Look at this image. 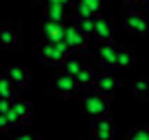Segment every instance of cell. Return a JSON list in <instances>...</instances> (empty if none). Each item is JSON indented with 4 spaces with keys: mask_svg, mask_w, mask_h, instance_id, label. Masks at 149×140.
Returning a JSON list of instances; mask_svg holds the SVG:
<instances>
[{
    "mask_svg": "<svg viewBox=\"0 0 149 140\" xmlns=\"http://www.w3.org/2000/svg\"><path fill=\"white\" fill-rule=\"evenodd\" d=\"M125 5H132V7H140V5H145V0H125Z\"/></svg>",
    "mask_w": 149,
    "mask_h": 140,
    "instance_id": "cell-26",
    "label": "cell"
},
{
    "mask_svg": "<svg viewBox=\"0 0 149 140\" xmlns=\"http://www.w3.org/2000/svg\"><path fill=\"white\" fill-rule=\"evenodd\" d=\"M53 88H55V92L59 94L61 98H72L79 94V83H77V79H74V75H66V72H61L59 75H55V79H53Z\"/></svg>",
    "mask_w": 149,
    "mask_h": 140,
    "instance_id": "cell-3",
    "label": "cell"
},
{
    "mask_svg": "<svg viewBox=\"0 0 149 140\" xmlns=\"http://www.w3.org/2000/svg\"><path fill=\"white\" fill-rule=\"evenodd\" d=\"M15 92H18V88H15L13 83H11V79L7 75H0V96H7V98H15Z\"/></svg>",
    "mask_w": 149,
    "mask_h": 140,
    "instance_id": "cell-19",
    "label": "cell"
},
{
    "mask_svg": "<svg viewBox=\"0 0 149 140\" xmlns=\"http://www.w3.org/2000/svg\"><path fill=\"white\" fill-rule=\"evenodd\" d=\"M97 75L99 72H94L90 66H84V68L74 75V79H77V83H79V88L81 90H86V88H92L94 85V81H97Z\"/></svg>",
    "mask_w": 149,
    "mask_h": 140,
    "instance_id": "cell-16",
    "label": "cell"
},
{
    "mask_svg": "<svg viewBox=\"0 0 149 140\" xmlns=\"http://www.w3.org/2000/svg\"><path fill=\"white\" fill-rule=\"evenodd\" d=\"M64 42L68 44V48L72 53H77V51H86L88 48L90 37L77 24H64Z\"/></svg>",
    "mask_w": 149,
    "mask_h": 140,
    "instance_id": "cell-4",
    "label": "cell"
},
{
    "mask_svg": "<svg viewBox=\"0 0 149 140\" xmlns=\"http://www.w3.org/2000/svg\"><path fill=\"white\" fill-rule=\"evenodd\" d=\"M94 18H97V15H88V18H79V22H77V26H79L88 37H92V33H94Z\"/></svg>",
    "mask_w": 149,
    "mask_h": 140,
    "instance_id": "cell-20",
    "label": "cell"
},
{
    "mask_svg": "<svg viewBox=\"0 0 149 140\" xmlns=\"http://www.w3.org/2000/svg\"><path fill=\"white\" fill-rule=\"evenodd\" d=\"M92 136L99 140H110L114 138V121L110 116H99L92 121Z\"/></svg>",
    "mask_w": 149,
    "mask_h": 140,
    "instance_id": "cell-7",
    "label": "cell"
},
{
    "mask_svg": "<svg viewBox=\"0 0 149 140\" xmlns=\"http://www.w3.org/2000/svg\"><path fill=\"white\" fill-rule=\"evenodd\" d=\"M116 53H118V46L114 42H99V48H97V64L105 70H112L116 68Z\"/></svg>",
    "mask_w": 149,
    "mask_h": 140,
    "instance_id": "cell-5",
    "label": "cell"
},
{
    "mask_svg": "<svg viewBox=\"0 0 149 140\" xmlns=\"http://www.w3.org/2000/svg\"><path fill=\"white\" fill-rule=\"evenodd\" d=\"M92 37L97 40V42H110V40L114 37V28H112V22L107 18H101V15L94 18V33H92Z\"/></svg>",
    "mask_w": 149,
    "mask_h": 140,
    "instance_id": "cell-8",
    "label": "cell"
},
{
    "mask_svg": "<svg viewBox=\"0 0 149 140\" xmlns=\"http://www.w3.org/2000/svg\"><path fill=\"white\" fill-rule=\"evenodd\" d=\"M94 88H97L99 92H103V94H107V96H112V94H114V90H116V79H114L110 72H101V75H97Z\"/></svg>",
    "mask_w": 149,
    "mask_h": 140,
    "instance_id": "cell-14",
    "label": "cell"
},
{
    "mask_svg": "<svg viewBox=\"0 0 149 140\" xmlns=\"http://www.w3.org/2000/svg\"><path fill=\"white\" fill-rule=\"evenodd\" d=\"M44 2H46V0H44Z\"/></svg>",
    "mask_w": 149,
    "mask_h": 140,
    "instance_id": "cell-28",
    "label": "cell"
},
{
    "mask_svg": "<svg viewBox=\"0 0 149 140\" xmlns=\"http://www.w3.org/2000/svg\"><path fill=\"white\" fill-rule=\"evenodd\" d=\"M13 105V98H7V96H0V114H7Z\"/></svg>",
    "mask_w": 149,
    "mask_h": 140,
    "instance_id": "cell-23",
    "label": "cell"
},
{
    "mask_svg": "<svg viewBox=\"0 0 149 140\" xmlns=\"http://www.w3.org/2000/svg\"><path fill=\"white\" fill-rule=\"evenodd\" d=\"M48 2V0H46ZM53 2H59V5H64V7H70V5H74V0H53Z\"/></svg>",
    "mask_w": 149,
    "mask_h": 140,
    "instance_id": "cell-27",
    "label": "cell"
},
{
    "mask_svg": "<svg viewBox=\"0 0 149 140\" xmlns=\"http://www.w3.org/2000/svg\"><path fill=\"white\" fill-rule=\"evenodd\" d=\"M81 110H84V114L90 121H94V118H99V116H105V114L110 112V96L99 92L97 88L86 90L84 96H81Z\"/></svg>",
    "mask_w": 149,
    "mask_h": 140,
    "instance_id": "cell-1",
    "label": "cell"
},
{
    "mask_svg": "<svg viewBox=\"0 0 149 140\" xmlns=\"http://www.w3.org/2000/svg\"><path fill=\"white\" fill-rule=\"evenodd\" d=\"M44 15H46V20L64 22L66 15H68V7H64V5H59V2L48 0V2H44Z\"/></svg>",
    "mask_w": 149,
    "mask_h": 140,
    "instance_id": "cell-11",
    "label": "cell"
},
{
    "mask_svg": "<svg viewBox=\"0 0 149 140\" xmlns=\"http://www.w3.org/2000/svg\"><path fill=\"white\" fill-rule=\"evenodd\" d=\"M20 44V33L13 24H2L0 26V46L2 48H15Z\"/></svg>",
    "mask_w": 149,
    "mask_h": 140,
    "instance_id": "cell-9",
    "label": "cell"
},
{
    "mask_svg": "<svg viewBox=\"0 0 149 140\" xmlns=\"http://www.w3.org/2000/svg\"><path fill=\"white\" fill-rule=\"evenodd\" d=\"M68 53H72L68 48V44L64 42V40H59V42H46L44 40V44L40 46V51H37V57H40V61L46 66H57L59 68V64L64 61V57L68 55Z\"/></svg>",
    "mask_w": 149,
    "mask_h": 140,
    "instance_id": "cell-2",
    "label": "cell"
},
{
    "mask_svg": "<svg viewBox=\"0 0 149 140\" xmlns=\"http://www.w3.org/2000/svg\"><path fill=\"white\" fill-rule=\"evenodd\" d=\"M15 138H20V140H35V138H37V134H31V131H22V134H18Z\"/></svg>",
    "mask_w": 149,
    "mask_h": 140,
    "instance_id": "cell-25",
    "label": "cell"
},
{
    "mask_svg": "<svg viewBox=\"0 0 149 140\" xmlns=\"http://www.w3.org/2000/svg\"><path fill=\"white\" fill-rule=\"evenodd\" d=\"M132 92H134L136 98H145L149 92V81L145 79V77H138V79L132 81Z\"/></svg>",
    "mask_w": 149,
    "mask_h": 140,
    "instance_id": "cell-18",
    "label": "cell"
},
{
    "mask_svg": "<svg viewBox=\"0 0 149 140\" xmlns=\"http://www.w3.org/2000/svg\"><path fill=\"white\" fill-rule=\"evenodd\" d=\"M11 110H13L15 116L20 118V123L29 121V118L33 116V103L24 101V98H13V105H11Z\"/></svg>",
    "mask_w": 149,
    "mask_h": 140,
    "instance_id": "cell-15",
    "label": "cell"
},
{
    "mask_svg": "<svg viewBox=\"0 0 149 140\" xmlns=\"http://www.w3.org/2000/svg\"><path fill=\"white\" fill-rule=\"evenodd\" d=\"M134 53L132 51H127V48H118V53H116V68H121V70H130L132 66H134Z\"/></svg>",
    "mask_w": 149,
    "mask_h": 140,
    "instance_id": "cell-17",
    "label": "cell"
},
{
    "mask_svg": "<svg viewBox=\"0 0 149 140\" xmlns=\"http://www.w3.org/2000/svg\"><path fill=\"white\" fill-rule=\"evenodd\" d=\"M123 26H125V31L134 33V35H145L149 31V20L140 11H127L123 18Z\"/></svg>",
    "mask_w": 149,
    "mask_h": 140,
    "instance_id": "cell-6",
    "label": "cell"
},
{
    "mask_svg": "<svg viewBox=\"0 0 149 140\" xmlns=\"http://www.w3.org/2000/svg\"><path fill=\"white\" fill-rule=\"evenodd\" d=\"M7 77L11 79V83H13L15 88H24V85L31 81V72H29L24 66H11V68L7 70Z\"/></svg>",
    "mask_w": 149,
    "mask_h": 140,
    "instance_id": "cell-13",
    "label": "cell"
},
{
    "mask_svg": "<svg viewBox=\"0 0 149 140\" xmlns=\"http://www.w3.org/2000/svg\"><path fill=\"white\" fill-rule=\"evenodd\" d=\"M132 140H149V125H140V127H134V129L130 131Z\"/></svg>",
    "mask_w": 149,
    "mask_h": 140,
    "instance_id": "cell-21",
    "label": "cell"
},
{
    "mask_svg": "<svg viewBox=\"0 0 149 140\" xmlns=\"http://www.w3.org/2000/svg\"><path fill=\"white\" fill-rule=\"evenodd\" d=\"M84 66H86L84 59H81L77 53H68V55L64 57V61L59 64V70H61V72H66V75H77Z\"/></svg>",
    "mask_w": 149,
    "mask_h": 140,
    "instance_id": "cell-12",
    "label": "cell"
},
{
    "mask_svg": "<svg viewBox=\"0 0 149 140\" xmlns=\"http://www.w3.org/2000/svg\"><path fill=\"white\" fill-rule=\"evenodd\" d=\"M9 127H11V123H9V118H7V114H0V134H5Z\"/></svg>",
    "mask_w": 149,
    "mask_h": 140,
    "instance_id": "cell-24",
    "label": "cell"
},
{
    "mask_svg": "<svg viewBox=\"0 0 149 140\" xmlns=\"http://www.w3.org/2000/svg\"><path fill=\"white\" fill-rule=\"evenodd\" d=\"M42 35L46 42H59V40H64V22L46 20L42 24Z\"/></svg>",
    "mask_w": 149,
    "mask_h": 140,
    "instance_id": "cell-10",
    "label": "cell"
},
{
    "mask_svg": "<svg viewBox=\"0 0 149 140\" xmlns=\"http://www.w3.org/2000/svg\"><path fill=\"white\" fill-rule=\"evenodd\" d=\"M81 2L90 9V13H92V15H101V11H103V0H81Z\"/></svg>",
    "mask_w": 149,
    "mask_h": 140,
    "instance_id": "cell-22",
    "label": "cell"
}]
</instances>
